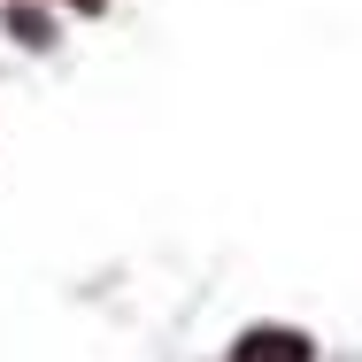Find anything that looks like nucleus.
Returning <instances> with one entry per match:
<instances>
[{
  "label": "nucleus",
  "instance_id": "obj_1",
  "mask_svg": "<svg viewBox=\"0 0 362 362\" xmlns=\"http://www.w3.org/2000/svg\"><path fill=\"white\" fill-rule=\"evenodd\" d=\"M231 362H316V347L300 332H286V324H262V332H247L231 347Z\"/></svg>",
  "mask_w": 362,
  "mask_h": 362
},
{
  "label": "nucleus",
  "instance_id": "obj_2",
  "mask_svg": "<svg viewBox=\"0 0 362 362\" xmlns=\"http://www.w3.org/2000/svg\"><path fill=\"white\" fill-rule=\"evenodd\" d=\"M70 8H85V16H100V0H70Z\"/></svg>",
  "mask_w": 362,
  "mask_h": 362
}]
</instances>
